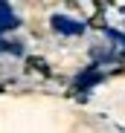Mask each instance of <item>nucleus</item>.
I'll list each match as a JSON object with an SVG mask.
<instances>
[{
	"label": "nucleus",
	"instance_id": "nucleus-1",
	"mask_svg": "<svg viewBox=\"0 0 125 133\" xmlns=\"http://www.w3.org/2000/svg\"><path fill=\"white\" fill-rule=\"evenodd\" d=\"M50 23H52V29L61 32V35H81V32H85V23H81V20L67 17V15H52Z\"/></svg>",
	"mask_w": 125,
	"mask_h": 133
},
{
	"label": "nucleus",
	"instance_id": "nucleus-2",
	"mask_svg": "<svg viewBox=\"0 0 125 133\" xmlns=\"http://www.w3.org/2000/svg\"><path fill=\"white\" fill-rule=\"evenodd\" d=\"M17 15L12 12V6L9 3H0V35L3 32H9V29H17Z\"/></svg>",
	"mask_w": 125,
	"mask_h": 133
},
{
	"label": "nucleus",
	"instance_id": "nucleus-3",
	"mask_svg": "<svg viewBox=\"0 0 125 133\" xmlns=\"http://www.w3.org/2000/svg\"><path fill=\"white\" fill-rule=\"evenodd\" d=\"M96 81H99V75H96V72H85V75L79 78V87H85V84H96Z\"/></svg>",
	"mask_w": 125,
	"mask_h": 133
}]
</instances>
